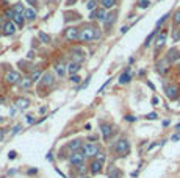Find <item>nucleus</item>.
Wrapping results in <instances>:
<instances>
[{
  "label": "nucleus",
  "mask_w": 180,
  "mask_h": 178,
  "mask_svg": "<svg viewBox=\"0 0 180 178\" xmlns=\"http://www.w3.org/2000/svg\"><path fill=\"white\" fill-rule=\"evenodd\" d=\"M174 24H175V25H179V24H180V10L174 14Z\"/></svg>",
  "instance_id": "nucleus-32"
},
{
  "label": "nucleus",
  "mask_w": 180,
  "mask_h": 178,
  "mask_svg": "<svg viewBox=\"0 0 180 178\" xmlns=\"http://www.w3.org/2000/svg\"><path fill=\"white\" fill-rule=\"evenodd\" d=\"M52 84H53V75L47 72V74L42 75V86H47L49 88V86H52Z\"/></svg>",
  "instance_id": "nucleus-17"
},
{
  "label": "nucleus",
  "mask_w": 180,
  "mask_h": 178,
  "mask_svg": "<svg viewBox=\"0 0 180 178\" xmlns=\"http://www.w3.org/2000/svg\"><path fill=\"white\" fill-rule=\"evenodd\" d=\"M130 80H132V77H130V67H127V69L124 70V74L119 77V83L121 84H125V83H128Z\"/></svg>",
  "instance_id": "nucleus-14"
},
{
  "label": "nucleus",
  "mask_w": 180,
  "mask_h": 178,
  "mask_svg": "<svg viewBox=\"0 0 180 178\" xmlns=\"http://www.w3.org/2000/svg\"><path fill=\"white\" fill-rule=\"evenodd\" d=\"M3 27H5V22H3V17L0 16V28H3Z\"/></svg>",
  "instance_id": "nucleus-45"
},
{
  "label": "nucleus",
  "mask_w": 180,
  "mask_h": 178,
  "mask_svg": "<svg viewBox=\"0 0 180 178\" xmlns=\"http://www.w3.org/2000/svg\"><path fill=\"white\" fill-rule=\"evenodd\" d=\"M28 100H27V98H17L16 100V106L17 108H19V109H25L27 106H28Z\"/></svg>",
  "instance_id": "nucleus-19"
},
{
  "label": "nucleus",
  "mask_w": 180,
  "mask_h": 178,
  "mask_svg": "<svg viewBox=\"0 0 180 178\" xmlns=\"http://www.w3.org/2000/svg\"><path fill=\"white\" fill-rule=\"evenodd\" d=\"M157 34V30H154V31H152V33L149 34V36H147V39H146V42H144V47H147V45H149L150 44V41L152 39H154V36Z\"/></svg>",
  "instance_id": "nucleus-28"
},
{
  "label": "nucleus",
  "mask_w": 180,
  "mask_h": 178,
  "mask_svg": "<svg viewBox=\"0 0 180 178\" xmlns=\"http://www.w3.org/2000/svg\"><path fill=\"white\" fill-rule=\"evenodd\" d=\"M107 175H108V178H122V172L116 166H110L107 170Z\"/></svg>",
  "instance_id": "nucleus-8"
},
{
  "label": "nucleus",
  "mask_w": 180,
  "mask_h": 178,
  "mask_svg": "<svg viewBox=\"0 0 180 178\" xmlns=\"http://www.w3.org/2000/svg\"><path fill=\"white\" fill-rule=\"evenodd\" d=\"M166 36H168V33H166V31H163V33L158 34V38H157V47H161V45L166 42Z\"/></svg>",
  "instance_id": "nucleus-21"
},
{
  "label": "nucleus",
  "mask_w": 180,
  "mask_h": 178,
  "mask_svg": "<svg viewBox=\"0 0 180 178\" xmlns=\"http://www.w3.org/2000/svg\"><path fill=\"white\" fill-rule=\"evenodd\" d=\"M96 156H97V161H100V163L105 161V153H97Z\"/></svg>",
  "instance_id": "nucleus-36"
},
{
  "label": "nucleus",
  "mask_w": 180,
  "mask_h": 178,
  "mask_svg": "<svg viewBox=\"0 0 180 178\" xmlns=\"http://www.w3.org/2000/svg\"><path fill=\"white\" fill-rule=\"evenodd\" d=\"M103 8H113L116 5V0H100Z\"/></svg>",
  "instance_id": "nucleus-24"
},
{
  "label": "nucleus",
  "mask_w": 180,
  "mask_h": 178,
  "mask_svg": "<svg viewBox=\"0 0 180 178\" xmlns=\"http://www.w3.org/2000/svg\"><path fill=\"white\" fill-rule=\"evenodd\" d=\"M27 2H28L30 5H35V2H36V0H27Z\"/></svg>",
  "instance_id": "nucleus-51"
},
{
  "label": "nucleus",
  "mask_w": 180,
  "mask_h": 178,
  "mask_svg": "<svg viewBox=\"0 0 180 178\" xmlns=\"http://www.w3.org/2000/svg\"><path fill=\"white\" fill-rule=\"evenodd\" d=\"M78 34H80V28H75V27H72V28H67V30H66V39H67V41H75V39H78Z\"/></svg>",
  "instance_id": "nucleus-6"
},
{
  "label": "nucleus",
  "mask_w": 180,
  "mask_h": 178,
  "mask_svg": "<svg viewBox=\"0 0 180 178\" xmlns=\"http://www.w3.org/2000/svg\"><path fill=\"white\" fill-rule=\"evenodd\" d=\"M102 164L103 163H100V161H97V159H94V161L91 163V172L94 173V175H96V173H100V170H102Z\"/></svg>",
  "instance_id": "nucleus-15"
},
{
  "label": "nucleus",
  "mask_w": 180,
  "mask_h": 178,
  "mask_svg": "<svg viewBox=\"0 0 180 178\" xmlns=\"http://www.w3.org/2000/svg\"><path fill=\"white\" fill-rule=\"evenodd\" d=\"M180 139V134H174L172 136V141H179Z\"/></svg>",
  "instance_id": "nucleus-47"
},
{
  "label": "nucleus",
  "mask_w": 180,
  "mask_h": 178,
  "mask_svg": "<svg viewBox=\"0 0 180 178\" xmlns=\"http://www.w3.org/2000/svg\"><path fill=\"white\" fill-rule=\"evenodd\" d=\"M114 152L118 156H127L130 153V142L125 138H121L114 145Z\"/></svg>",
  "instance_id": "nucleus-2"
},
{
  "label": "nucleus",
  "mask_w": 180,
  "mask_h": 178,
  "mask_svg": "<svg viewBox=\"0 0 180 178\" xmlns=\"http://www.w3.org/2000/svg\"><path fill=\"white\" fill-rule=\"evenodd\" d=\"M127 30H128V27H122V30H121V33H127Z\"/></svg>",
  "instance_id": "nucleus-48"
},
{
  "label": "nucleus",
  "mask_w": 180,
  "mask_h": 178,
  "mask_svg": "<svg viewBox=\"0 0 180 178\" xmlns=\"http://www.w3.org/2000/svg\"><path fill=\"white\" fill-rule=\"evenodd\" d=\"M82 152L86 158H91V156H96L99 153V145L97 144H92V142H88L82 147Z\"/></svg>",
  "instance_id": "nucleus-3"
},
{
  "label": "nucleus",
  "mask_w": 180,
  "mask_h": 178,
  "mask_svg": "<svg viewBox=\"0 0 180 178\" xmlns=\"http://www.w3.org/2000/svg\"><path fill=\"white\" fill-rule=\"evenodd\" d=\"M5 80H6L8 84H14V83H17V81L20 80V75L17 74V72L11 70V72H8V74L5 75Z\"/></svg>",
  "instance_id": "nucleus-7"
},
{
  "label": "nucleus",
  "mask_w": 180,
  "mask_h": 178,
  "mask_svg": "<svg viewBox=\"0 0 180 178\" xmlns=\"http://www.w3.org/2000/svg\"><path fill=\"white\" fill-rule=\"evenodd\" d=\"M28 173H30V175H31V173H36V169H30Z\"/></svg>",
  "instance_id": "nucleus-50"
},
{
  "label": "nucleus",
  "mask_w": 180,
  "mask_h": 178,
  "mask_svg": "<svg viewBox=\"0 0 180 178\" xmlns=\"http://www.w3.org/2000/svg\"><path fill=\"white\" fill-rule=\"evenodd\" d=\"M39 39H41L42 41V42H49V41H50V38H49V36L46 34V33H42V31H41V33H39Z\"/></svg>",
  "instance_id": "nucleus-31"
},
{
  "label": "nucleus",
  "mask_w": 180,
  "mask_h": 178,
  "mask_svg": "<svg viewBox=\"0 0 180 178\" xmlns=\"http://www.w3.org/2000/svg\"><path fill=\"white\" fill-rule=\"evenodd\" d=\"M179 59H180V52L175 50V49H171L169 53H168V61L175 63V61H179Z\"/></svg>",
  "instance_id": "nucleus-13"
},
{
  "label": "nucleus",
  "mask_w": 180,
  "mask_h": 178,
  "mask_svg": "<svg viewBox=\"0 0 180 178\" xmlns=\"http://www.w3.org/2000/svg\"><path fill=\"white\" fill-rule=\"evenodd\" d=\"M83 147V144H82V141H78V139H75V141H71L69 144H67V148L72 150V152H78L80 148Z\"/></svg>",
  "instance_id": "nucleus-11"
},
{
  "label": "nucleus",
  "mask_w": 180,
  "mask_h": 178,
  "mask_svg": "<svg viewBox=\"0 0 180 178\" xmlns=\"http://www.w3.org/2000/svg\"><path fill=\"white\" fill-rule=\"evenodd\" d=\"M86 6H88V10H94V8H96L97 6V2H96V0H88V3H86Z\"/></svg>",
  "instance_id": "nucleus-30"
},
{
  "label": "nucleus",
  "mask_w": 180,
  "mask_h": 178,
  "mask_svg": "<svg viewBox=\"0 0 180 178\" xmlns=\"http://www.w3.org/2000/svg\"><path fill=\"white\" fill-rule=\"evenodd\" d=\"M13 11H14L16 14H25V8L22 3H16V5L13 6Z\"/></svg>",
  "instance_id": "nucleus-22"
},
{
  "label": "nucleus",
  "mask_w": 180,
  "mask_h": 178,
  "mask_svg": "<svg viewBox=\"0 0 180 178\" xmlns=\"http://www.w3.org/2000/svg\"><path fill=\"white\" fill-rule=\"evenodd\" d=\"M152 103H154V105H157V103H158V98H157V97H154V98H152Z\"/></svg>",
  "instance_id": "nucleus-49"
},
{
  "label": "nucleus",
  "mask_w": 180,
  "mask_h": 178,
  "mask_svg": "<svg viewBox=\"0 0 180 178\" xmlns=\"http://www.w3.org/2000/svg\"><path fill=\"white\" fill-rule=\"evenodd\" d=\"M39 77H41V70H36V72H33V74H31V80H38Z\"/></svg>",
  "instance_id": "nucleus-33"
},
{
  "label": "nucleus",
  "mask_w": 180,
  "mask_h": 178,
  "mask_svg": "<svg viewBox=\"0 0 180 178\" xmlns=\"http://www.w3.org/2000/svg\"><path fill=\"white\" fill-rule=\"evenodd\" d=\"M150 3H149V0H139V6L141 8H147Z\"/></svg>",
  "instance_id": "nucleus-34"
},
{
  "label": "nucleus",
  "mask_w": 180,
  "mask_h": 178,
  "mask_svg": "<svg viewBox=\"0 0 180 178\" xmlns=\"http://www.w3.org/2000/svg\"><path fill=\"white\" fill-rule=\"evenodd\" d=\"M14 31H16V27L13 22H6L5 27H3V33H5L6 36H10V34H14Z\"/></svg>",
  "instance_id": "nucleus-16"
},
{
  "label": "nucleus",
  "mask_w": 180,
  "mask_h": 178,
  "mask_svg": "<svg viewBox=\"0 0 180 178\" xmlns=\"http://www.w3.org/2000/svg\"><path fill=\"white\" fill-rule=\"evenodd\" d=\"M14 22H16V24L19 25L20 28H22V27H24V16H22V14H16V17H14Z\"/></svg>",
  "instance_id": "nucleus-26"
},
{
  "label": "nucleus",
  "mask_w": 180,
  "mask_h": 178,
  "mask_svg": "<svg viewBox=\"0 0 180 178\" xmlns=\"http://www.w3.org/2000/svg\"><path fill=\"white\" fill-rule=\"evenodd\" d=\"M8 158H10V159H14V158H16V152H10V153H8Z\"/></svg>",
  "instance_id": "nucleus-43"
},
{
  "label": "nucleus",
  "mask_w": 180,
  "mask_h": 178,
  "mask_svg": "<svg viewBox=\"0 0 180 178\" xmlns=\"http://www.w3.org/2000/svg\"><path fill=\"white\" fill-rule=\"evenodd\" d=\"M71 80H72V83H80V80H82V78H80L78 75H72Z\"/></svg>",
  "instance_id": "nucleus-39"
},
{
  "label": "nucleus",
  "mask_w": 180,
  "mask_h": 178,
  "mask_svg": "<svg viewBox=\"0 0 180 178\" xmlns=\"http://www.w3.org/2000/svg\"><path fill=\"white\" fill-rule=\"evenodd\" d=\"M5 16L8 17V19H11V20H14V17H16V13L13 11V10H6L5 11Z\"/></svg>",
  "instance_id": "nucleus-29"
},
{
  "label": "nucleus",
  "mask_w": 180,
  "mask_h": 178,
  "mask_svg": "<svg viewBox=\"0 0 180 178\" xmlns=\"http://www.w3.org/2000/svg\"><path fill=\"white\" fill-rule=\"evenodd\" d=\"M168 17H169V14H164V16H163V17H161V19H160L158 22H157V27H160V25H161V24H163V22H164L166 19H168Z\"/></svg>",
  "instance_id": "nucleus-38"
},
{
  "label": "nucleus",
  "mask_w": 180,
  "mask_h": 178,
  "mask_svg": "<svg viewBox=\"0 0 180 178\" xmlns=\"http://www.w3.org/2000/svg\"><path fill=\"white\" fill-rule=\"evenodd\" d=\"M172 38H174V41H179L180 39V31H174Z\"/></svg>",
  "instance_id": "nucleus-40"
},
{
  "label": "nucleus",
  "mask_w": 180,
  "mask_h": 178,
  "mask_svg": "<svg viewBox=\"0 0 180 178\" xmlns=\"http://www.w3.org/2000/svg\"><path fill=\"white\" fill-rule=\"evenodd\" d=\"M55 70H56V74L60 75V77H63L66 74V70H67V64L64 61H60V63H56V66H55Z\"/></svg>",
  "instance_id": "nucleus-12"
},
{
  "label": "nucleus",
  "mask_w": 180,
  "mask_h": 178,
  "mask_svg": "<svg viewBox=\"0 0 180 178\" xmlns=\"http://www.w3.org/2000/svg\"><path fill=\"white\" fill-rule=\"evenodd\" d=\"M3 136H5V130H0V141L3 139Z\"/></svg>",
  "instance_id": "nucleus-46"
},
{
  "label": "nucleus",
  "mask_w": 180,
  "mask_h": 178,
  "mask_svg": "<svg viewBox=\"0 0 180 178\" xmlns=\"http://www.w3.org/2000/svg\"><path fill=\"white\" fill-rule=\"evenodd\" d=\"M27 120H28V124H33L35 119H33V116H27Z\"/></svg>",
  "instance_id": "nucleus-44"
},
{
  "label": "nucleus",
  "mask_w": 180,
  "mask_h": 178,
  "mask_svg": "<svg viewBox=\"0 0 180 178\" xmlns=\"http://www.w3.org/2000/svg\"><path fill=\"white\" fill-rule=\"evenodd\" d=\"M86 166H83V164H78V173H80V175H83V173L85 172H86Z\"/></svg>",
  "instance_id": "nucleus-35"
},
{
  "label": "nucleus",
  "mask_w": 180,
  "mask_h": 178,
  "mask_svg": "<svg viewBox=\"0 0 180 178\" xmlns=\"http://www.w3.org/2000/svg\"><path fill=\"white\" fill-rule=\"evenodd\" d=\"M100 130H102V136H103V139L108 141L110 139V136H111V125H108V124H102L100 125Z\"/></svg>",
  "instance_id": "nucleus-10"
},
{
  "label": "nucleus",
  "mask_w": 180,
  "mask_h": 178,
  "mask_svg": "<svg viewBox=\"0 0 180 178\" xmlns=\"http://www.w3.org/2000/svg\"><path fill=\"white\" fill-rule=\"evenodd\" d=\"M20 128H22V125H16V127H14V130H13V134L19 133V131H20Z\"/></svg>",
  "instance_id": "nucleus-41"
},
{
  "label": "nucleus",
  "mask_w": 180,
  "mask_h": 178,
  "mask_svg": "<svg viewBox=\"0 0 180 178\" xmlns=\"http://www.w3.org/2000/svg\"><path fill=\"white\" fill-rule=\"evenodd\" d=\"M31 83H33V80H31V78H24L22 81H19V84H20L22 89H28L31 86Z\"/></svg>",
  "instance_id": "nucleus-23"
},
{
  "label": "nucleus",
  "mask_w": 180,
  "mask_h": 178,
  "mask_svg": "<svg viewBox=\"0 0 180 178\" xmlns=\"http://www.w3.org/2000/svg\"><path fill=\"white\" fill-rule=\"evenodd\" d=\"M105 17H107V14H105V11H103V10H97V11H96V19L105 20Z\"/></svg>",
  "instance_id": "nucleus-27"
},
{
  "label": "nucleus",
  "mask_w": 180,
  "mask_h": 178,
  "mask_svg": "<svg viewBox=\"0 0 180 178\" xmlns=\"http://www.w3.org/2000/svg\"><path fill=\"white\" fill-rule=\"evenodd\" d=\"M28 20H33L35 17H36V13H35V10H31V8H28V10H25V14H24Z\"/></svg>",
  "instance_id": "nucleus-25"
},
{
  "label": "nucleus",
  "mask_w": 180,
  "mask_h": 178,
  "mask_svg": "<svg viewBox=\"0 0 180 178\" xmlns=\"http://www.w3.org/2000/svg\"><path fill=\"white\" fill-rule=\"evenodd\" d=\"M0 120H2V117H0Z\"/></svg>",
  "instance_id": "nucleus-54"
},
{
  "label": "nucleus",
  "mask_w": 180,
  "mask_h": 178,
  "mask_svg": "<svg viewBox=\"0 0 180 178\" xmlns=\"http://www.w3.org/2000/svg\"><path fill=\"white\" fill-rule=\"evenodd\" d=\"M100 33H99V30L96 27L92 25H85L80 28V34H78V41H82V42H88V41H92V39H97Z\"/></svg>",
  "instance_id": "nucleus-1"
},
{
  "label": "nucleus",
  "mask_w": 180,
  "mask_h": 178,
  "mask_svg": "<svg viewBox=\"0 0 180 178\" xmlns=\"http://www.w3.org/2000/svg\"><path fill=\"white\" fill-rule=\"evenodd\" d=\"M78 69H80V64H78V63H69V64H67V70H69L71 77L75 75V72H78Z\"/></svg>",
  "instance_id": "nucleus-18"
},
{
  "label": "nucleus",
  "mask_w": 180,
  "mask_h": 178,
  "mask_svg": "<svg viewBox=\"0 0 180 178\" xmlns=\"http://www.w3.org/2000/svg\"><path fill=\"white\" fill-rule=\"evenodd\" d=\"M114 20H116V14H113V13H111V14H107V17H105V27L108 28V27H111L114 24Z\"/></svg>",
  "instance_id": "nucleus-20"
},
{
  "label": "nucleus",
  "mask_w": 180,
  "mask_h": 178,
  "mask_svg": "<svg viewBox=\"0 0 180 178\" xmlns=\"http://www.w3.org/2000/svg\"><path fill=\"white\" fill-rule=\"evenodd\" d=\"M72 55H74V63H78V64L82 59H85V52L82 49H72Z\"/></svg>",
  "instance_id": "nucleus-9"
},
{
  "label": "nucleus",
  "mask_w": 180,
  "mask_h": 178,
  "mask_svg": "<svg viewBox=\"0 0 180 178\" xmlns=\"http://www.w3.org/2000/svg\"><path fill=\"white\" fill-rule=\"evenodd\" d=\"M85 155H83V152H72L71 153V156H69V163L71 164H83V161H85Z\"/></svg>",
  "instance_id": "nucleus-5"
},
{
  "label": "nucleus",
  "mask_w": 180,
  "mask_h": 178,
  "mask_svg": "<svg viewBox=\"0 0 180 178\" xmlns=\"http://www.w3.org/2000/svg\"><path fill=\"white\" fill-rule=\"evenodd\" d=\"M125 120H128V122H135V120H136V117H133V116H125Z\"/></svg>",
  "instance_id": "nucleus-42"
},
{
  "label": "nucleus",
  "mask_w": 180,
  "mask_h": 178,
  "mask_svg": "<svg viewBox=\"0 0 180 178\" xmlns=\"http://www.w3.org/2000/svg\"><path fill=\"white\" fill-rule=\"evenodd\" d=\"M80 178H89V177H83V175H82V177H80Z\"/></svg>",
  "instance_id": "nucleus-52"
},
{
  "label": "nucleus",
  "mask_w": 180,
  "mask_h": 178,
  "mask_svg": "<svg viewBox=\"0 0 180 178\" xmlns=\"http://www.w3.org/2000/svg\"><path fill=\"white\" fill-rule=\"evenodd\" d=\"M164 92H166V97L169 100H175L179 97V86L177 84H166Z\"/></svg>",
  "instance_id": "nucleus-4"
},
{
  "label": "nucleus",
  "mask_w": 180,
  "mask_h": 178,
  "mask_svg": "<svg viewBox=\"0 0 180 178\" xmlns=\"http://www.w3.org/2000/svg\"><path fill=\"white\" fill-rule=\"evenodd\" d=\"M147 119H149V120H155V119L157 117H158V116H157V113H150V114H147V116H146Z\"/></svg>",
  "instance_id": "nucleus-37"
},
{
  "label": "nucleus",
  "mask_w": 180,
  "mask_h": 178,
  "mask_svg": "<svg viewBox=\"0 0 180 178\" xmlns=\"http://www.w3.org/2000/svg\"><path fill=\"white\" fill-rule=\"evenodd\" d=\"M179 74H180V67H179Z\"/></svg>",
  "instance_id": "nucleus-53"
}]
</instances>
